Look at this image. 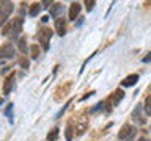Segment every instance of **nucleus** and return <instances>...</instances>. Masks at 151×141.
<instances>
[{
	"instance_id": "9b49d317",
	"label": "nucleus",
	"mask_w": 151,
	"mask_h": 141,
	"mask_svg": "<svg viewBox=\"0 0 151 141\" xmlns=\"http://www.w3.org/2000/svg\"><path fill=\"white\" fill-rule=\"evenodd\" d=\"M58 129H57V127H55V129H52L50 132H49V135H47V140H49V141H55L57 138H58Z\"/></svg>"
},
{
	"instance_id": "4468645a",
	"label": "nucleus",
	"mask_w": 151,
	"mask_h": 141,
	"mask_svg": "<svg viewBox=\"0 0 151 141\" xmlns=\"http://www.w3.org/2000/svg\"><path fill=\"white\" fill-rule=\"evenodd\" d=\"M145 113L146 115H151V96H148L145 100Z\"/></svg>"
},
{
	"instance_id": "f257e3e1",
	"label": "nucleus",
	"mask_w": 151,
	"mask_h": 141,
	"mask_svg": "<svg viewBox=\"0 0 151 141\" xmlns=\"http://www.w3.org/2000/svg\"><path fill=\"white\" fill-rule=\"evenodd\" d=\"M134 136H135V129L132 125H129V124L123 125L121 130H120V133H118V138L123 140V141H132V140H134Z\"/></svg>"
},
{
	"instance_id": "a211bd4d",
	"label": "nucleus",
	"mask_w": 151,
	"mask_h": 141,
	"mask_svg": "<svg viewBox=\"0 0 151 141\" xmlns=\"http://www.w3.org/2000/svg\"><path fill=\"white\" fill-rule=\"evenodd\" d=\"M85 5H87V9H88V11H91L93 6H94V2H93V0H90V2H88V0H87V2H85Z\"/></svg>"
},
{
	"instance_id": "1a4fd4ad",
	"label": "nucleus",
	"mask_w": 151,
	"mask_h": 141,
	"mask_svg": "<svg viewBox=\"0 0 151 141\" xmlns=\"http://www.w3.org/2000/svg\"><path fill=\"white\" fill-rule=\"evenodd\" d=\"M123 97H124V93H123V89H116V91L113 93V96H112V105L116 107Z\"/></svg>"
},
{
	"instance_id": "6e6552de",
	"label": "nucleus",
	"mask_w": 151,
	"mask_h": 141,
	"mask_svg": "<svg viewBox=\"0 0 151 141\" xmlns=\"http://www.w3.org/2000/svg\"><path fill=\"white\" fill-rule=\"evenodd\" d=\"M55 28H57V33H58L60 36H63L66 33V24L63 19H57L55 21Z\"/></svg>"
},
{
	"instance_id": "423d86ee",
	"label": "nucleus",
	"mask_w": 151,
	"mask_h": 141,
	"mask_svg": "<svg viewBox=\"0 0 151 141\" xmlns=\"http://www.w3.org/2000/svg\"><path fill=\"white\" fill-rule=\"evenodd\" d=\"M137 82H139V75H137V74H131V75H127L121 83H123V86H134Z\"/></svg>"
},
{
	"instance_id": "7ed1b4c3",
	"label": "nucleus",
	"mask_w": 151,
	"mask_h": 141,
	"mask_svg": "<svg viewBox=\"0 0 151 141\" xmlns=\"http://www.w3.org/2000/svg\"><path fill=\"white\" fill-rule=\"evenodd\" d=\"M0 5H2V6H0V8H2V19H0V22L5 24V21H6V17H8V14L13 11V3H11V2H2Z\"/></svg>"
},
{
	"instance_id": "0eeeda50",
	"label": "nucleus",
	"mask_w": 151,
	"mask_h": 141,
	"mask_svg": "<svg viewBox=\"0 0 151 141\" xmlns=\"http://www.w3.org/2000/svg\"><path fill=\"white\" fill-rule=\"evenodd\" d=\"M79 13H80V5L77 2H74L69 6V19L71 21H76V17L79 16Z\"/></svg>"
},
{
	"instance_id": "4be33fe9",
	"label": "nucleus",
	"mask_w": 151,
	"mask_h": 141,
	"mask_svg": "<svg viewBox=\"0 0 151 141\" xmlns=\"http://www.w3.org/2000/svg\"><path fill=\"white\" fill-rule=\"evenodd\" d=\"M139 141H148V140H146V138H140Z\"/></svg>"
},
{
	"instance_id": "f3484780",
	"label": "nucleus",
	"mask_w": 151,
	"mask_h": 141,
	"mask_svg": "<svg viewBox=\"0 0 151 141\" xmlns=\"http://www.w3.org/2000/svg\"><path fill=\"white\" fill-rule=\"evenodd\" d=\"M60 8H61L60 5H58V3H55L54 6H52V9H50V14H52V16H55V14H57V13L60 11Z\"/></svg>"
},
{
	"instance_id": "aec40b11",
	"label": "nucleus",
	"mask_w": 151,
	"mask_h": 141,
	"mask_svg": "<svg viewBox=\"0 0 151 141\" xmlns=\"http://www.w3.org/2000/svg\"><path fill=\"white\" fill-rule=\"evenodd\" d=\"M143 61H145V63H150V61H151V52H150V53L143 58Z\"/></svg>"
},
{
	"instance_id": "39448f33",
	"label": "nucleus",
	"mask_w": 151,
	"mask_h": 141,
	"mask_svg": "<svg viewBox=\"0 0 151 141\" xmlns=\"http://www.w3.org/2000/svg\"><path fill=\"white\" fill-rule=\"evenodd\" d=\"M13 82H14V72L9 74L6 80H5V85H3V96H8L11 93V88H13Z\"/></svg>"
},
{
	"instance_id": "f8f14e48",
	"label": "nucleus",
	"mask_w": 151,
	"mask_h": 141,
	"mask_svg": "<svg viewBox=\"0 0 151 141\" xmlns=\"http://www.w3.org/2000/svg\"><path fill=\"white\" fill-rule=\"evenodd\" d=\"M17 47H19V50H21L22 53H25V50H27V41H25V38H21V39H19Z\"/></svg>"
},
{
	"instance_id": "9d476101",
	"label": "nucleus",
	"mask_w": 151,
	"mask_h": 141,
	"mask_svg": "<svg viewBox=\"0 0 151 141\" xmlns=\"http://www.w3.org/2000/svg\"><path fill=\"white\" fill-rule=\"evenodd\" d=\"M11 25H13V31H14V33H19V31L22 30V19H21V17L13 19Z\"/></svg>"
},
{
	"instance_id": "6ab92c4d",
	"label": "nucleus",
	"mask_w": 151,
	"mask_h": 141,
	"mask_svg": "<svg viewBox=\"0 0 151 141\" xmlns=\"http://www.w3.org/2000/svg\"><path fill=\"white\" fill-rule=\"evenodd\" d=\"M11 110H13V103H9V105L6 107V110H5V115H6V116H11Z\"/></svg>"
},
{
	"instance_id": "20e7f679",
	"label": "nucleus",
	"mask_w": 151,
	"mask_h": 141,
	"mask_svg": "<svg viewBox=\"0 0 151 141\" xmlns=\"http://www.w3.org/2000/svg\"><path fill=\"white\" fill-rule=\"evenodd\" d=\"M0 55H2L3 58H13V56H14V47H13V44H3L2 50H0Z\"/></svg>"
},
{
	"instance_id": "f03ea898",
	"label": "nucleus",
	"mask_w": 151,
	"mask_h": 141,
	"mask_svg": "<svg viewBox=\"0 0 151 141\" xmlns=\"http://www.w3.org/2000/svg\"><path fill=\"white\" fill-rule=\"evenodd\" d=\"M50 36H52V31L50 28H41L40 31H38V39H40V42L42 44V49L47 50L49 49V41H50Z\"/></svg>"
},
{
	"instance_id": "412c9836",
	"label": "nucleus",
	"mask_w": 151,
	"mask_h": 141,
	"mask_svg": "<svg viewBox=\"0 0 151 141\" xmlns=\"http://www.w3.org/2000/svg\"><path fill=\"white\" fill-rule=\"evenodd\" d=\"M41 21H42V22H47V21H49V16H42Z\"/></svg>"
},
{
	"instance_id": "2eb2a0df",
	"label": "nucleus",
	"mask_w": 151,
	"mask_h": 141,
	"mask_svg": "<svg viewBox=\"0 0 151 141\" xmlns=\"http://www.w3.org/2000/svg\"><path fill=\"white\" fill-rule=\"evenodd\" d=\"M40 56V47H38V44H33L32 46V58H38Z\"/></svg>"
},
{
	"instance_id": "dca6fc26",
	"label": "nucleus",
	"mask_w": 151,
	"mask_h": 141,
	"mask_svg": "<svg viewBox=\"0 0 151 141\" xmlns=\"http://www.w3.org/2000/svg\"><path fill=\"white\" fill-rule=\"evenodd\" d=\"M19 64H21L24 69H27V68H28V60L24 58V56H21V58H19Z\"/></svg>"
},
{
	"instance_id": "ddd939ff",
	"label": "nucleus",
	"mask_w": 151,
	"mask_h": 141,
	"mask_svg": "<svg viewBox=\"0 0 151 141\" xmlns=\"http://www.w3.org/2000/svg\"><path fill=\"white\" fill-rule=\"evenodd\" d=\"M40 9H41V5L40 3H33L32 8H30V16H38Z\"/></svg>"
}]
</instances>
